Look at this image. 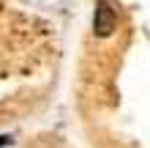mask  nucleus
<instances>
[{
  "label": "nucleus",
  "instance_id": "f257e3e1",
  "mask_svg": "<svg viewBox=\"0 0 150 148\" xmlns=\"http://www.w3.org/2000/svg\"><path fill=\"white\" fill-rule=\"evenodd\" d=\"M115 25H117V16H115L112 6L107 3V0H98V3H96V16H93V30H96V36H101V39L112 36Z\"/></svg>",
  "mask_w": 150,
  "mask_h": 148
},
{
  "label": "nucleus",
  "instance_id": "f03ea898",
  "mask_svg": "<svg viewBox=\"0 0 150 148\" xmlns=\"http://www.w3.org/2000/svg\"><path fill=\"white\" fill-rule=\"evenodd\" d=\"M8 143H11V137H8V134H0V148L8 145Z\"/></svg>",
  "mask_w": 150,
  "mask_h": 148
}]
</instances>
